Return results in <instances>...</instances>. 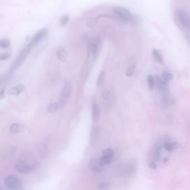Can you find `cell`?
Returning <instances> with one entry per match:
<instances>
[{"mask_svg":"<svg viewBox=\"0 0 190 190\" xmlns=\"http://www.w3.org/2000/svg\"><path fill=\"white\" fill-rule=\"evenodd\" d=\"M40 167V163L37 161H20L15 165L17 171L22 173H29L36 171Z\"/></svg>","mask_w":190,"mask_h":190,"instance_id":"7a4b0ae2","label":"cell"},{"mask_svg":"<svg viewBox=\"0 0 190 190\" xmlns=\"http://www.w3.org/2000/svg\"><path fill=\"white\" fill-rule=\"evenodd\" d=\"M135 64L134 63H133L129 66L127 70L126 71V75L127 77H131L133 75V74L134 73L135 69Z\"/></svg>","mask_w":190,"mask_h":190,"instance_id":"f1b7e54d","label":"cell"},{"mask_svg":"<svg viewBox=\"0 0 190 190\" xmlns=\"http://www.w3.org/2000/svg\"><path fill=\"white\" fill-rule=\"evenodd\" d=\"M5 88H3L0 91V99H2L5 97Z\"/></svg>","mask_w":190,"mask_h":190,"instance_id":"836d02e7","label":"cell"},{"mask_svg":"<svg viewBox=\"0 0 190 190\" xmlns=\"http://www.w3.org/2000/svg\"><path fill=\"white\" fill-rule=\"evenodd\" d=\"M5 184L11 189H19L23 186L21 180L15 175H10L6 176L4 180Z\"/></svg>","mask_w":190,"mask_h":190,"instance_id":"3957f363","label":"cell"},{"mask_svg":"<svg viewBox=\"0 0 190 190\" xmlns=\"http://www.w3.org/2000/svg\"><path fill=\"white\" fill-rule=\"evenodd\" d=\"M100 108L98 107V104L97 101H95L93 103L92 107V118L94 121H97L100 116Z\"/></svg>","mask_w":190,"mask_h":190,"instance_id":"9a60e30c","label":"cell"},{"mask_svg":"<svg viewBox=\"0 0 190 190\" xmlns=\"http://www.w3.org/2000/svg\"><path fill=\"white\" fill-rule=\"evenodd\" d=\"M110 17L109 16L106 15H104V14H102L100 15L97 16L96 17H94L93 18L90 19L89 20V21L87 22V26L89 27V28H93L95 27V26L97 25V24L98 23V21H100V20L102 17Z\"/></svg>","mask_w":190,"mask_h":190,"instance_id":"5bb4252c","label":"cell"},{"mask_svg":"<svg viewBox=\"0 0 190 190\" xmlns=\"http://www.w3.org/2000/svg\"><path fill=\"white\" fill-rule=\"evenodd\" d=\"M87 49H88V57L91 56L92 58H95L98 52V44L94 42L90 43L88 45Z\"/></svg>","mask_w":190,"mask_h":190,"instance_id":"9c48e42d","label":"cell"},{"mask_svg":"<svg viewBox=\"0 0 190 190\" xmlns=\"http://www.w3.org/2000/svg\"><path fill=\"white\" fill-rule=\"evenodd\" d=\"M162 152V147L160 145L157 146L155 148V150L154 152V159L156 161H159L161 156Z\"/></svg>","mask_w":190,"mask_h":190,"instance_id":"ffe728a7","label":"cell"},{"mask_svg":"<svg viewBox=\"0 0 190 190\" xmlns=\"http://www.w3.org/2000/svg\"><path fill=\"white\" fill-rule=\"evenodd\" d=\"M60 104L57 102H52L48 104L47 106V111L49 113H52L55 112L58 109Z\"/></svg>","mask_w":190,"mask_h":190,"instance_id":"d6986e66","label":"cell"},{"mask_svg":"<svg viewBox=\"0 0 190 190\" xmlns=\"http://www.w3.org/2000/svg\"><path fill=\"white\" fill-rule=\"evenodd\" d=\"M37 152L41 158H46L48 155L49 152L47 146L45 143H40L37 147Z\"/></svg>","mask_w":190,"mask_h":190,"instance_id":"8fae6325","label":"cell"},{"mask_svg":"<svg viewBox=\"0 0 190 190\" xmlns=\"http://www.w3.org/2000/svg\"><path fill=\"white\" fill-rule=\"evenodd\" d=\"M70 20V17L68 15H64L60 18V24L62 26H64L68 24Z\"/></svg>","mask_w":190,"mask_h":190,"instance_id":"f546056e","label":"cell"},{"mask_svg":"<svg viewBox=\"0 0 190 190\" xmlns=\"http://www.w3.org/2000/svg\"><path fill=\"white\" fill-rule=\"evenodd\" d=\"M11 57V54L9 52L0 53V61L6 60Z\"/></svg>","mask_w":190,"mask_h":190,"instance_id":"4dcf8cb0","label":"cell"},{"mask_svg":"<svg viewBox=\"0 0 190 190\" xmlns=\"http://www.w3.org/2000/svg\"><path fill=\"white\" fill-rule=\"evenodd\" d=\"M48 32H49V30L47 28H44L38 31L31 39L30 44L33 47L36 45L43 39L46 35H47V34H48Z\"/></svg>","mask_w":190,"mask_h":190,"instance_id":"8992f818","label":"cell"},{"mask_svg":"<svg viewBox=\"0 0 190 190\" xmlns=\"http://www.w3.org/2000/svg\"><path fill=\"white\" fill-rule=\"evenodd\" d=\"M32 48L33 46L29 43L27 45V46H25V48L22 50L20 52L18 56L16 58L15 61L13 62V64L11 65L9 69L10 72L12 73L14 72L21 66V65L24 63V62L25 61V60L31 52Z\"/></svg>","mask_w":190,"mask_h":190,"instance_id":"6da1fadb","label":"cell"},{"mask_svg":"<svg viewBox=\"0 0 190 190\" xmlns=\"http://www.w3.org/2000/svg\"><path fill=\"white\" fill-rule=\"evenodd\" d=\"M148 167L151 169H156L157 168V165L156 163L155 162H151L150 163H149L148 164Z\"/></svg>","mask_w":190,"mask_h":190,"instance_id":"d6a6232c","label":"cell"},{"mask_svg":"<svg viewBox=\"0 0 190 190\" xmlns=\"http://www.w3.org/2000/svg\"><path fill=\"white\" fill-rule=\"evenodd\" d=\"M171 101L169 99V98L165 97L162 101L161 105L163 109H167L169 107L170 105L171 104Z\"/></svg>","mask_w":190,"mask_h":190,"instance_id":"484cf974","label":"cell"},{"mask_svg":"<svg viewBox=\"0 0 190 190\" xmlns=\"http://www.w3.org/2000/svg\"><path fill=\"white\" fill-rule=\"evenodd\" d=\"M155 86H156L157 89L161 92H166L168 89L167 82L161 78L159 76H156L155 78Z\"/></svg>","mask_w":190,"mask_h":190,"instance_id":"52a82bcc","label":"cell"},{"mask_svg":"<svg viewBox=\"0 0 190 190\" xmlns=\"http://www.w3.org/2000/svg\"><path fill=\"white\" fill-rule=\"evenodd\" d=\"M113 12L124 21L131 22L135 21V18L131 13L125 7L120 6L116 7L114 8Z\"/></svg>","mask_w":190,"mask_h":190,"instance_id":"277c9868","label":"cell"},{"mask_svg":"<svg viewBox=\"0 0 190 190\" xmlns=\"http://www.w3.org/2000/svg\"><path fill=\"white\" fill-rule=\"evenodd\" d=\"M99 188L102 190H106L108 188V184L106 182H102L99 185Z\"/></svg>","mask_w":190,"mask_h":190,"instance_id":"1f68e13d","label":"cell"},{"mask_svg":"<svg viewBox=\"0 0 190 190\" xmlns=\"http://www.w3.org/2000/svg\"><path fill=\"white\" fill-rule=\"evenodd\" d=\"M179 146L180 144H178L177 142H173V143L166 142L165 143L163 144L164 148L169 152H173L174 150L177 149Z\"/></svg>","mask_w":190,"mask_h":190,"instance_id":"ac0fdd59","label":"cell"},{"mask_svg":"<svg viewBox=\"0 0 190 190\" xmlns=\"http://www.w3.org/2000/svg\"><path fill=\"white\" fill-rule=\"evenodd\" d=\"M169 161V157H165L163 159V163H166L168 162Z\"/></svg>","mask_w":190,"mask_h":190,"instance_id":"e575fe53","label":"cell"},{"mask_svg":"<svg viewBox=\"0 0 190 190\" xmlns=\"http://www.w3.org/2000/svg\"><path fill=\"white\" fill-rule=\"evenodd\" d=\"M112 159L108 158V157H104L102 156L99 159V161L101 163L102 165H108V164H110L112 162Z\"/></svg>","mask_w":190,"mask_h":190,"instance_id":"83f0119b","label":"cell"},{"mask_svg":"<svg viewBox=\"0 0 190 190\" xmlns=\"http://www.w3.org/2000/svg\"><path fill=\"white\" fill-rule=\"evenodd\" d=\"M102 156L108 157V158L113 159L114 157V152L111 148L104 149L102 152Z\"/></svg>","mask_w":190,"mask_h":190,"instance_id":"7402d4cb","label":"cell"},{"mask_svg":"<svg viewBox=\"0 0 190 190\" xmlns=\"http://www.w3.org/2000/svg\"><path fill=\"white\" fill-rule=\"evenodd\" d=\"M89 167L91 171L93 172H100L104 169V165H102L99 160L93 159L90 163Z\"/></svg>","mask_w":190,"mask_h":190,"instance_id":"ba28073f","label":"cell"},{"mask_svg":"<svg viewBox=\"0 0 190 190\" xmlns=\"http://www.w3.org/2000/svg\"><path fill=\"white\" fill-rule=\"evenodd\" d=\"M24 129V127L19 123H13L9 127V131L13 133H19Z\"/></svg>","mask_w":190,"mask_h":190,"instance_id":"2e32d148","label":"cell"},{"mask_svg":"<svg viewBox=\"0 0 190 190\" xmlns=\"http://www.w3.org/2000/svg\"><path fill=\"white\" fill-rule=\"evenodd\" d=\"M152 56H153L154 60L159 64H163V55H161V52L157 49H153L152 51Z\"/></svg>","mask_w":190,"mask_h":190,"instance_id":"e0dca14e","label":"cell"},{"mask_svg":"<svg viewBox=\"0 0 190 190\" xmlns=\"http://www.w3.org/2000/svg\"><path fill=\"white\" fill-rule=\"evenodd\" d=\"M183 28L190 31V17L187 11L181 10Z\"/></svg>","mask_w":190,"mask_h":190,"instance_id":"30bf717a","label":"cell"},{"mask_svg":"<svg viewBox=\"0 0 190 190\" xmlns=\"http://www.w3.org/2000/svg\"><path fill=\"white\" fill-rule=\"evenodd\" d=\"M162 76H163V79L167 82L171 81L174 79V75L171 73H169L168 71H166L163 72Z\"/></svg>","mask_w":190,"mask_h":190,"instance_id":"d4e9b609","label":"cell"},{"mask_svg":"<svg viewBox=\"0 0 190 190\" xmlns=\"http://www.w3.org/2000/svg\"><path fill=\"white\" fill-rule=\"evenodd\" d=\"M104 72L102 71L98 75L97 80V86H101L104 82Z\"/></svg>","mask_w":190,"mask_h":190,"instance_id":"4316f807","label":"cell"},{"mask_svg":"<svg viewBox=\"0 0 190 190\" xmlns=\"http://www.w3.org/2000/svg\"><path fill=\"white\" fill-rule=\"evenodd\" d=\"M72 90V85L70 82L66 81L64 83V86L62 88L60 95V104L63 105L68 101L70 97Z\"/></svg>","mask_w":190,"mask_h":190,"instance_id":"5b68a950","label":"cell"},{"mask_svg":"<svg viewBox=\"0 0 190 190\" xmlns=\"http://www.w3.org/2000/svg\"><path fill=\"white\" fill-rule=\"evenodd\" d=\"M56 55L59 60L62 62L65 63L67 61L68 59V52L63 48L58 49L56 52Z\"/></svg>","mask_w":190,"mask_h":190,"instance_id":"4fadbf2b","label":"cell"},{"mask_svg":"<svg viewBox=\"0 0 190 190\" xmlns=\"http://www.w3.org/2000/svg\"><path fill=\"white\" fill-rule=\"evenodd\" d=\"M103 98L106 101H111L113 99V94L112 93V92L110 90H105L102 94Z\"/></svg>","mask_w":190,"mask_h":190,"instance_id":"603a6c76","label":"cell"},{"mask_svg":"<svg viewBox=\"0 0 190 190\" xmlns=\"http://www.w3.org/2000/svg\"><path fill=\"white\" fill-rule=\"evenodd\" d=\"M147 82L148 84L149 88L150 89H153L155 86V80L154 77L152 75H149L147 77Z\"/></svg>","mask_w":190,"mask_h":190,"instance_id":"cb8c5ba5","label":"cell"},{"mask_svg":"<svg viewBox=\"0 0 190 190\" xmlns=\"http://www.w3.org/2000/svg\"><path fill=\"white\" fill-rule=\"evenodd\" d=\"M25 86L22 84H20L17 86H13L9 90V93L10 95L16 96L19 95L25 90Z\"/></svg>","mask_w":190,"mask_h":190,"instance_id":"7c38bea8","label":"cell"},{"mask_svg":"<svg viewBox=\"0 0 190 190\" xmlns=\"http://www.w3.org/2000/svg\"><path fill=\"white\" fill-rule=\"evenodd\" d=\"M11 46V42L8 39H2L0 40V48L6 49Z\"/></svg>","mask_w":190,"mask_h":190,"instance_id":"44dd1931","label":"cell"}]
</instances>
